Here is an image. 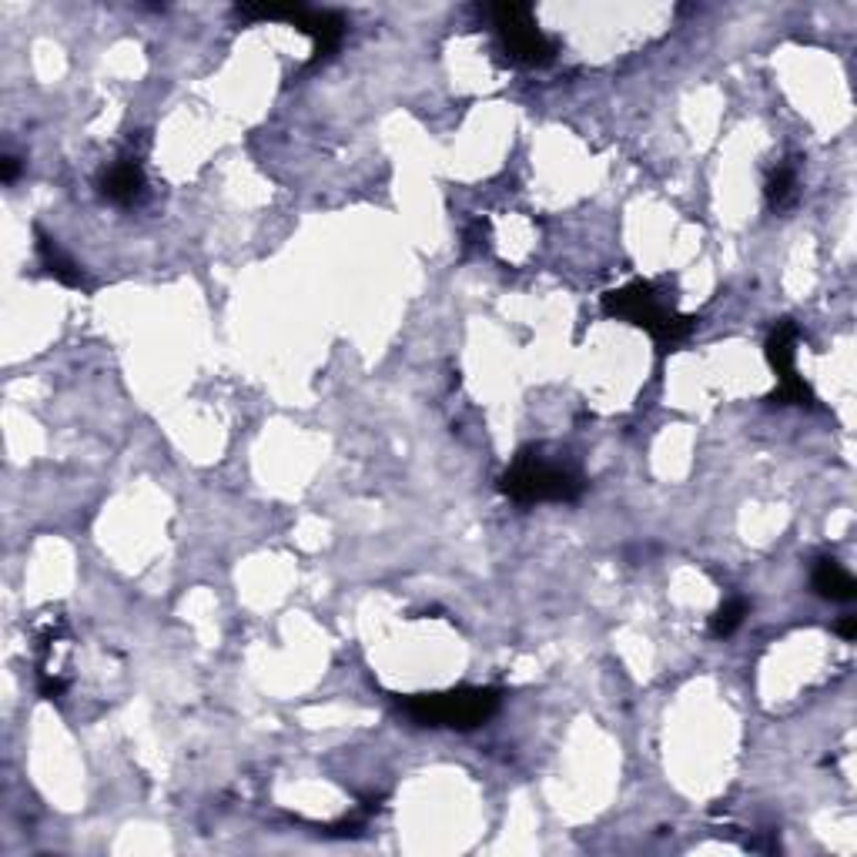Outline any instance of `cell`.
Returning a JSON list of instances; mask_svg holds the SVG:
<instances>
[{
  "label": "cell",
  "instance_id": "6",
  "mask_svg": "<svg viewBox=\"0 0 857 857\" xmlns=\"http://www.w3.org/2000/svg\"><path fill=\"white\" fill-rule=\"evenodd\" d=\"M285 21L312 41V58L315 61L328 58L341 44V34H346V21H341L338 14H331V11H308V8L295 4Z\"/></svg>",
  "mask_w": 857,
  "mask_h": 857
},
{
  "label": "cell",
  "instance_id": "8",
  "mask_svg": "<svg viewBox=\"0 0 857 857\" xmlns=\"http://www.w3.org/2000/svg\"><path fill=\"white\" fill-rule=\"evenodd\" d=\"M767 363L771 369L777 373V382H790L797 379V369H794V356H797V325L794 322H781L771 335H767Z\"/></svg>",
  "mask_w": 857,
  "mask_h": 857
},
{
  "label": "cell",
  "instance_id": "10",
  "mask_svg": "<svg viewBox=\"0 0 857 857\" xmlns=\"http://www.w3.org/2000/svg\"><path fill=\"white\" fill-rule=\"evenodd\" d=\"M794 185H797L794 164H781L777 171H771V178H767V202H771V208L790 205L794 202Z\"/></svg>",
  "mask_w": 857,
  "mask_h": 857
},
{
  "label": "cell",
  "instance_id": "1",
  "mask_svg": "<svg viewBox=\"0 0 857 857\" xmlns=\"http://www.w3.org/2000/svg\"><path fill=\"white\" fill-rule=\"evenodd\" d=\"M499 489L517 502H573L583 492V476L540 449H523L502 472Z\"/></svg>",
  "mask_w": 857,
  "mask_h": 857
},
{
  "label": "cell",
  "instance_id": "4",
  "mask_svg": "<svg viewBox=\"0 0 857 857\" xmlns=\"http://www.w3.org/2000/svg\"><path fill=\"white\" fill-rule=\"evenodd\" d=\"M492 28L499 31L502 51L520 68H547L557 58V44L537 28L527 4H496L489 8Z\"/></svg>",
  "mask_w": 857,
  "mask_h": 857
},
{
  "label": "cell",
  "instance_id": "2",
  "mask_svg": "<svg viewBox=\"0 0 857 857\" xmlns=\"http://www.w3.org/2000/svg\"><path fill=\"white\" fill-rule=\"evenodd\" d=\"M603 312L610 318H623V322L646 328L660 346H676L680 338H687L694 331V322H697L694 315H680V312L666 308L650 282H630L623 288L606 292Z\"/></svg>",
  "mask_w": 857,
  "mask_h": 857
},
{
  "label": "cell",
  "instance_id": "9",
  "mask_svg": "<svg viewBox=\"0 0 857 857\" xmlns=\"http://www.w3.org/2000/svg\"><path fill=\"white\" fill-rule=\"evenodd\" d=\"M38 255H41V265L48 268V275L58 278L61 285H68V288H81L84 285V272L78 268V262L58 245V238L44 235L41 228H38Z\"/></svg>",
  "mask_w": 857,
  "mask_h": 857
},
{
  "label": "cell",
  "instance_id": "12",
  "mask_svg": "<svg viewBox=\"0 0 857 857\" xmlns=\"http://www.w3.org/2000/svg\"><path fill=\"white\" fill-rule=\"evenodd\" d=\"M18 167H21V164H18V157H4V161H0V178H4V182L11 185V182L18 178Z\"/></svg>",
  "mask_w": 857,
  "mask_h": 857
},
{
  "label": "cell",
  "instance_id": "13",
  "mask_svg": "<svg viewBox=\"0 0 857 857\" xmlns=\"http://www.w3.org/2000/svg\"><path fill=\"white\" fill-rule=\"evenodd\" d=\"M837 633H840L844 640H854V636H857V616H844V620L837 623Z\"/></svg>",
  "mask_w": 857,
  "mask_h": 857
},
{
  "label": "cell",
  "instance_id": "5",
  "mask_svg": "<svg viewBox=\"0 0 857 857\" xmlns=\"http://www.w3.org/2000/svg\"><path fill=\"white\" fill-rule=\"evenodd\" d=\"M98 188L108 202L114 205H137L147 192V182H144V167H141V154H121L111 167L101 171L98 178Z\"/></svg>",
  "mask_w": 857,
  "mask_h": 857
},
{
  "label": "cell",
  "instance_id": "11",
  "mask_svg": "<svg viewBox=\"0 0 857 857\" xmlns=\"http://www.w3.org/2000/svg\"><path fill=\"white\" fill-rule=\"evenodd\" d=\"M744 616H747V603H744V600H727V603L714 613L711 633H714L717 640H724V636H731V633L744 623Z\"/></svg>",
  "mask_w": 857,
  "mask_h": 857
},
{
  "label": "cell",
  "instance_id": "3",
  "mask_svg": "<svg viewBox=\"0 0 857 857\" xmlns=\"http://www.w3.org/2000/svg\"><path fill=\"white\" fill-rule=\"evenodd\" d=\"M399 707L422 727L472 731V727H482L499 711V691L459 687L442 694H412V697H402Z\"/></svg>",
  "mask_w": 857,
  "mask_h": 857
},
{
  "label": "cell",
  "instance_id": "7",
  "mask_svg": "<svg viewBox=\"0 0 857 857\" xmlns=\"http://www.w3.org/2000/svg\"><path fill=\"white\" fill-rule=\"evenodd\" d=\"M810 586L820 600H830V603H850L857 596L854 577L837 560H817L814 573H810Z\"/></svg>",
  "mask_w": 857,
  "mask_h": 857
}]
</instances>
